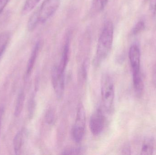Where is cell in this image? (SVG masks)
<instances>
[{
    "mask_svg": "<svg viewBox=\"0 0 156 155\" xmlns=\"http://www.w3.org/2000/svg\"><path fill=\"white\" fill-rule=\"evenodd\" d=\"M60 3L61 0H44L28 20L27 24L28 31L33 32L38 25L45 23L55 13Z\"/></svg>",
    "mask_w": 156,
    "mask_h": 155,
    "instance_id": "6da1fadb",
    "label": "cell"
},
{
    "mask_svg": "<svg viewBox=\"0 0 156 155\" xmlns=\"http://www.w3.org/2000/svg\"><path fill=\"white\" fill-rule=\"evenodd\" d=\"M113 36V24L111 21H108L105 24L98 40L94 60L95 65H99L107 58L112 46Z\"/></svg>",
    "mask_w": 156,
    "mask_h": 155,
    "instance_id": "7a4b0ae2",
    "label": "cell"
},
{
    "mask_svg": "<svg viewBox=\"0 0 156 155\" xmlns=\"http://www.w3.org/2000/svg\"><path fill=\"white\" fill-rule=\"evenodd\" d=\"M101 94L105 109L107 112H110L113 105L115 90L112 81L107 76H105L102 79Z\"/></svg>",
    "mask_w": 156,
    "mask_h": 155,
    "instance_id": "3957f363",
    "label": "cell"
},
{
    "mask_svg": "<svg viewBox=\"0 0 156 155\" xmlns=\"http://www.w3.org/2000/svg\"><path fill=\"white\" fill-rule=\"evenodd\" d=\"M86 124V113L82 104L78 106L75 123L72 130V136L74 141L80 143L84 137Z\"/></svg>",
    "mask_w": 156,
    "mask_h": 155,
    "instance_id": "277c9868",
    "label": "cell"
},
{
    "mask_svg": "<svg viewBox=\"0 0 156 155\" xmlns=\"http://www.w3.org/2000/svg\"><path fill=\"white\" fill-rule=\"evenodd\" d=\"M52 83L56 95L61 99L64 95L65 88V74L60 72L58 66L53 67L52 71Z\"/></svg>",
    "mask_w": 156,
    "mask_h": 155,
    "instance_id": "5b68a950",
    "label": "cell"
},
{
    "mask_svg": "<svg viewBox=\"0 0 156 155\" xmlns=\"http://www.w3.org/2000/svg\"><path fill=\"white\" fill-rule=\"evenodd\" d=\"M105 117L101 109H98L92 115L90 121V128L92 134L98 136L104 128Z\"/></svg>",
    "mask_w": 156,
    "mask_h": 155,
    "instance_id": "8992f818",
    "label": "cell"
},
{
    "mask_svg": "<svg viewBox=\"0 0 156 155\" xmlns=\"http://www.w3.org/2000/svg\"><path fill=\"white\" fill-rule=\"evenodd\" d=\"M129 57L133 70V75L141 73V52L140 48L137 45H133L130 47L129 49Z\"/></svg>",
    "mask_w": 156,
    "mask_h": 155,
    "instance_id": "52a82bcc",
    "label": "cell"
},
{
    "mask_svg": "<svg viewBox=\"0 0 156 155\" xmlns=\"http://www.w3.org/2000/svg\"><path fill=\"white\" fill-rule=\"evenodd\" d=\"M70 49V39L69 36L67 38L63 48L61 60L59 65L58 66V70L61 73L65 74L66 68L68 63Z\"/></svg>",
    "mask_w": 156,
    "mask_h": 155,
    "instance_id": "ba28073f",
    "label": "cell"
},
{
    "mask_svg": "<svg viewBox=\"0 0 156 155\" xmlns=\"http://www.w3.org/2000/svg\"><path fill=\"white\" fill-rule=\"evenodd\" d=\"M41 42L38 41L37 42L35 45L34 46L32 50L30 58L27 63V67L26 73V77H29V76L32 73V70L34 68V66L35 63L37 58L38 56L40 47H41Z\"/></svg>",
    "mask_w": 156,
    "mask_h": 155,
    "instance_id": "9c48e42d",
    "label": "cell"
},
{
    "mask_svg": "<svg viewBox=\"0 0 156 155\" xmlns=\"http://www.w3.org/2000/svg\"><path fill=\"white\" fill-rule=\"evenodd\" d=\"M25 132L23 129L19 131L16 135L13 140L14 149L16 155L20 154L24 143Z\"/></svg>",
    "mask_w": 156,
    "mask_h": 155,
    "instance_id": "30bf717a",
    "label": "cell"
},
{
    "mask_svg": "<svg viewBox=\"0 0 156 155\" xmlns=\"http://www.w3.org/2000/svg\"><path fill=\"white\" fill-rule=\"evenodd\" d=\"M10 32L5 31L0 34V59L5 52L11 40Z\"/></svg>",
    "mask_w": 156,
    "mask_h": 155,
    "instance_id": "8fae6325",
    "label": "cell"
},
{
    "mask_svg": "<svg viewBox=\"0 0 156 155\" xmlns=\"http://www.w3.org/2000/svg\"><path fill=\"white\" fill-rule=\"evenodd\" d=\"M154 140L151 137L145 138L142 145L141 155H151L154 153Z\"/></svg>",
    "mask_w": 156,
    "mask_h": 155,
    "instance_id": "7c38bea8",
    "label": "cell"
},
{
    "mask_svg": "<svg viewBox=\"0 0 156 155\" xmlns=\"http://www.w3.org/2000/svg\"><path fill=\"white\" fill-rule=\"evenodd\" d=\"M41 0H26L22 7L21 14L26 15L33 11Z\"/></svg>",
    "mask_w": 156,
    "mask_h": 155,
    "instance_id": "4fadbf2b",
    "label": "cell"
},
{
    "mask_svg": "<svg viewBox=\"0 0 156 155\" xmlns=\"http://www.w3.org/2000/svg\"><path fill=\"white\" fill-rule=\"evenodd\" d=\"M25 96L24 92L21 91L19 93L16 105L15 110V116L18 117L20 116L23 110L24 102Z\"/></svg>",
    "mask_w": 156,
    "mask_h": 155,
    "instance_id": "5bb4252c",
    "label": "cell"
},
{
    "mask_svg": "<svg viewBox=\"0 0 156 155\" xmlns=\"http://www.w3.org/2000/svg\"><path fill=\"white\" fill-rule=\"evenodd\" d=\"M145 28V25L144 22L143 21H140L135 25L134 27L133 28L132 32L134 35H136L142 32L143 31H144Z\"/></svg>",
    "mask_w": 156,
    "mask_h": 155,
    "instance_id": "9a60e30c",
    "label": "cell"
},
{
    "mask_svg": "<svg viewBox=\"0 0 156 155\" xmlns=\"http://www.w3.org/2000/svg\"><path fill=\"white\" fill-rule=\"evenodd\" d=\"M83 148L80 147H75L66 149L63 152V154L64 155H76L80 154L83 152Z\"/></svg>",
    "mask_w": 156,
    "mask_h": 155,
    "instance_id": "2e32d148",
    "label": "cell"
},
{
    "mask_svg": "<svg viewBox=\"0 0 156 155\" xmlns=\"http://www.w3.org/2000/svg\"><path fill=\"white\" fill-rule=\"evenodd\" d=\"M108 0H95L96 5L99 11H102L106 7Z\"/></svg>",
    "mask_w": 156,
    "mask_h": 155,
    "instance_id": "e0dca14e",
    "label": "cell"
},
{
    "mask_svg": "<svg viewBox=\"0 0 156 155\" xmlns=\"http://www.w3.org/2000/svg\"><path fill=\"white\" fill-rule=\"evenodd\" d=\"M46 120L48 123L49 124H52L55 122V114L52 111H48L46 115Z\"/></svg>",
    "mask_w": 156,
    "mask_h": 155,
    "instance_id": "ac0fdd59",
    "label": "cell"
},
{
    "mask_svg": "<svg viewBox=\"0 0 156 155\" xmlns=\"http://www.w3.org/2000/svg\"><path fill=\"white\" fill-rule=\"evenodd\" d=\"M149 10L152 14L155 15L156 14V0H149Z\"/></svg>",
    "mask_w": 156,
    "mask_h": 155,
    "instance_id": "d6986e66",
    "label": "cell"
},
{
    "mask_svg": "<svg viewBox=\"0 0 156 155\" xmlns=\"http://www.w3.org/2000/svg\"><path fill=\"white\" fill-rule=\"evenodd\" d=\"M11 0H0V15L3 12Z\"/></svg>",
    "mask_w": 156,
    "mask_h": 155,
    "instance_id": "ffe728a7",
    "label": "cell"
},
{
    "mask_svg": "<svg viewBox=\"0 0 156 155\" xmlns=\"http://www.w3.org/2000/svg\"><path fill=\"white\" fill-rule=\"evenodd\" d=\"M4 113L3 107L0 106V132H1V125H2V118L3 114Z\"/></svg>",
    "mask_w": 156,
    "mask_h": 155,
    "instance_id": "44dd1931",
    "label": "cell"
}]
</instances>
